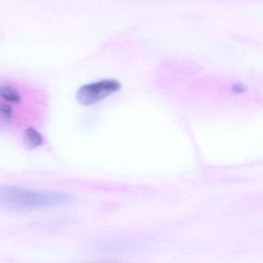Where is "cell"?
<instances>
[{"label":"cell","mask_w":263,"mask_h":263,"mask_svg":"<svg viewBox=\"0 0 263 263\" xmlns=\"http://www.w3.org/2000/svg\"><path fill=\"white\" fill-rule=\"evenodd\" d=\"M70 195L57 192L35 191L13 185H0V208L10 212H26L65 205Z\"/></svg>","instance_id":"obj_1"},{"label":"cell","mask_w":263,"mask_h":263,"mask_svg":"<svg viewBox=\"0 0 263 263\" xmlns=\"http://www.w3.org/2000/svg\"><path fill=\"white\" fill-rule=\"evenodd\" d=\"M120 88V82L114 79L88 83L78 89L77 100L83 106H92L118 92Z\"/></svg>","instance_id":"obj_2"},{"label":"cell","mask_w":263,"mask_h":263,"mask_svg":"<svg viewBox=\"0 0 263 263\" xmlns=\"http://www.w3.org/2000/svg\"><path fill=\"white\" fill-rule=\"evenodd\" d=\"M0 101L13 106L23 104V92L15 85L9 83H0Z\"/></svg>","instance_id":"obj_3"},{"label":"cell","mask_w":263,"mask_h":263,"mask_svg":"<svg viewBox=\"0 0 263 263\" xmlns=\"http://www.w3.org/2000/svg\"><path fill=\"white\" fill-rule=\"evenodd\" d=\"M23 142L28 148L34 149L42 145L43 137L35 128L27 127L23 133Z\"/></svg>","instance_id":"obj_4"},{"label":"cell","mask_w":263,"mask_h":263,"mask_svg":"<svg viewBox=\"0 0 263 263\" xmlns=\"http://www.w3.org/2000/svg\"><path fill=\"white\" fill-rule=\"evenodd\" d=\"M233 91L236 92V93H241V92L245 91V86L241 84V83H237V84H235L234 86H233Z\"/></svg>","instance_id":"obj_5"}]
</instances>
